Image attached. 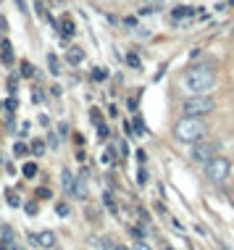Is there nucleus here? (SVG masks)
<instances>
[{"instance_id":"obj_1","label":"nucleus","mask_w":234,"mask_h":250,"mask_svg":"<svg viewBox=\"0 0 234 250\" xmlns=\"http://www.w3.org/2000/svg\"><path fill=\"white\" fill-rule=\"evenodd\" d=\"M216 85V74L211 66H192L184 74V87L192 89V95H208Z\"/></svg>"},{"instance_id":"obj_2","label":"nucleus","mask_w":234,"mask_h":250,"mask_svg":"<svg viewBox=\"0 0 234 250\" xmlns=\"http://www.w3.org/2000/svg\"><path fill=\"white\" fill-rule=\"evenodd\" d=\"M205 132H208V126H205L203 116H184L174 126V137L179 143H198V140L205 137Z\"/></svg>"},{"instance_id":"obj_3","label":"nucleus","mask_w":234,"mask_h":250,"mask_svg":"<svg viewBox=\"0 0 234 250\" xmlns=\"http://www.w3.org/2000/svg\"><path fill=\"white\" fill-rule=\"evenodd\" d=\"M213 108H216L213 98H208V95H192V98L184 100L181 111H184V116H205V113H211Z\"/></svg>"},{"instance_id":"obj_4","label":"nucleus","mask_w":234,"mask_h":250,"mask_svg":"<svg viewBox=\"0 0 234 250\" xmlns=\"http://www.w3.org/2000/svg\"><path fill=\"white\" fill-rule=\"evenodd\" d=\"M226 174H229V161H226V158H211V161L205 163V179L208 182L224 184Z\"/></svg>"},{"instance_id":"obj_5","label":"nucleus","mask_w":234,"mask_h":250,"mask_svg":"<svg viewBox=\"0 0 234 250\" xmlns=\"http://www.w3.org/2000/svg\"><path fill=\"white\" fill-rule=\"evenodd\" d=\"M195 147H192V161H198V163H208L211 158H216L213 153H216V147H213L211 143H192Z\"/></svg>"},{"instance_id":"obj_6","label":"nucleus","mask_w":234,"mask_h":250,"mask_svg":"<svg viewBox=\"0 0 234 250\" xmlns=\"http://www.w3.org/2000/svg\"><path fill=\"white\" fill-rule=\"evenodd\" d=\"M29 245H35V248H53L55 245V234L50 232V229H45V232H32L29 234Z\"/></svg>"},{"instance_id":"obj_7","label":"nucleus","mask_w":234,"mask_h":250,"mask_svg":"<svg viewBox=\"0 0 234 250\" xmlns=\"http://www.w3.org/2000/svg\"><path fill=\"white\" fill-rule=\"evenodd\" d=\"M163 8V0H145L140 8V14H155V11Z\"/></svg>"},{"instance_id":"obj_8","label":"nucleus","mask_w":234,"mask_h":250,"mask_svg":"<svg viewBox=\"0 0 234 250\" xmlns=\"http://www.w3.org/2000/svg\"><path fill=\"white\" fill-rule=\"evenodd\" d=\"M61 182H63V190H66L69 195H74V182H76V179H74L71 171H66V169L61 171Z\"/></svg>"},{"instance_id":"obj_9","label":"nucleus","mask_w":234,"mask_h":250,"mask_svg":"<svg viewBox=\"0 0 234 250\" xmlns=\"http://www.w3.org/2000/svg\"><path fill=\"white\" fill-rule=\"evenodd\" d=\"M66 61H69V63H74V66H76V63H82V61H84V50H82V48H69Z\"/></svg>"},{"instance_id":"obj_10","label":"nucleus","mask_w":234,"mask_h":250,"mask_svg":"<svg viewBox=\"0 0 234 250\" xmlns=\"http://www.w3.org/2000/svg\"><path fill=\"white\" fill-rule=\"evenodd\" d=\"M74 195L76 197H87V182H84V177H79L74 182Z\"/></svg>"},{"instance_id":"obj_11","label":"nucleus","mask_w":234,"mask_h":250,"mask_svg":"<svg viewBox=\"0 0 234 250\" xmlns=\"http://www.w3.org/2000/svg\"><path fill=\"white\" fill-rule=\"evenodd\" d=\"M5 200H8V206H14V208L21 206V197H18L14 190H8V192H5Z\"/></svg>"},{"instance_id":"obj_12","label":"nucleus","mask_w":234,"mask_h":250,"mask_svg":"<svg viewBox=\"0 0 234 250\" xmlns=\"http://www.w3.org/2000/svg\"><path fill=\"white\" fill-rule=\"evenodd\" d=\"M61 32H63L66 37L74 35V24H71V18H63V21H61Z\"/></svg>"},{"instance_id":"obj_13","label":"nucleus","mask_w":234,"mask_h":250,"mask_svg":"<svg viewBox=\"0 0 234 250\" xmlns=\"http://www.w3.org/2000/svg\"><path fill=\"white\" fill-rule=\"evenodd\" d=\"M27 153H29L27 145H24V143H16V147H14V156H16V158H24Z\"/></svg>"},{"instance_id":"obj_14","label":"nucleus","mask_w":234,"mask_h":250,"mask_svg":"<svg viewBox=\"0 0 234 250\" xmlns=\"http://www.w3.org/2000/svg\"><path fill=\"white\" fill-rule=\"evenodd\" d=\"M24 177H27V179H32V177H37V166L35 163H24Z\"/></svg>"},{"instance_id":"obj_15","label":"nucleus","mask_w":234,"mask_h":250,"mask_svg":"<svg viewBox=\"0 0 234 250\" xmlns=\"http://www.w3.org/2000/svg\"><path fill=\"white\" fill-rule=\"evenodd\" d=\"M90 245L92 248H116L110 240H90Z\"/></svg>"},{"instance_id":"obj_16","label":"nucleus","mask_w":234,"mask_h":250,"mask_svg":"<svg viewBox=\"0 0 234 250\" xmlns=\"http://www.w3.org/2000/svg\"><path fill=\"white\" fill-rule=\"evenodd\" d=\"M55 214L61 216V219H66V216H69V206H66V203H58V206H55Z\"/></svg>"},{"instance_id":"obj_17","label":"nucleus","mask_w":234,"mask_h":250,"mask_svg":"<svg viewBox=\"0 0 234 250\" xmlns=\"http://www.w3.org/2000/svg\"><path fill=\"white\" fill-rule=\"evenodd\" d=\"M32 153H35V156H42V153H45V143H40V140L32 143Z\"/></svg>"},{"instance_id":"obj_18","label":"nucleus","mask_w":234,"mask_h":250,"mask_svg":"<svg viewBox=\"0 0 234 250\" xmlns=\"http://www.w3.org/2000/svg\"><path fill=\"white\" fill-rule=\"evenodd\" d=\"M48 63H50V71H53V74L61 71V66H58V58H55V55H48Z\"/></svg>"},{"instance_id":"obj_19","label":"nucleus","mask_w":234,"mask_h":250,"mask_svg":"<svg viewBox=\"0 0 234 250\" xmlns=\"http://www.w3.org/2000/svg\"><path fill=\"white\" fill-rule=\"evenodd\" d=\"M184 16H192V8H177L174 11V18H184Z\"/></svg>"},{"instance_id":"obj_20","label":"nucleus","mask_w":234,"mask_h":250,"mask_svg":"<svg viewBox=\"0 0 234 250\" xmlns=\"http://www.w3.org/2000/svg\"><path fill=\"white\" fill-rule=\"evenodd\" d=\"M0 48H3V61H5V63H11V45H8V42H3Z\"/></svg>"},{"instance_id":"obj_21","label":"nucleus","mask_w":234,"mask_h":250,"mask_svg":"<svg viewBox=\"0 0 234 250\" xmlns=\"http://www.w3.org/2000/svg\"><path fill=\"white\" fill-rule=\"evenodd\" d=\"M21 74H24V76H32V74H35V69H32V63H29V61H24V63H21Z\"/></svg>"},{"instance_id":"obj_22","label":"nucleus","mask_w":234,"mask_h":250,"mask_svg":"<svg viewBox=\"0 0 234 250\" xmlns=\"http://www.w3.org/2000/svg\"><path fill=\"white\" fill-rule=\"evenodd\" d=\"M134 134H145V124H142V119H134Z\"/></svg>"},{"instance_id":"obj_23","label":"nucleus","mask_w":234,"mask_h":250,"mask_svg":"<svg viewBox=\"0 0 234 250\" xmlns=\"http://www.w3.org/2000/svg\"><path fill=\"white\" fill-rule=\"evenodd\" d=\"M126 63H129V66H134V69H140V58H137V55H126Z\"/></svg>"},{"instance_id":"obj_24","label":"nucleus","mask_w":234,"mask_h":250,"mask_svg":"<svg viewBox=\"0 0 234 250\" xmlns=\"http://www.w3.org/2000/svg\"><path fill=\"white\" fill-rule=\"evenodd\" d=\"M92 79H97V82L106 79V71H103V69H95V71H92Z\"/></svg>"},{"instance_id":"obj_25","label":"nucleus","mask_w":234,"mask_h":250,"mask_svg":"<svg viewBox=\"0 0 234 250\" xmlns=\"http://www.w3.org/2000/svg\"><path fill=\"white\" fill-rule=\"evenodd\" d=\"M97 134H100V137H103V140H106V137H108V126H103V124H97Z\"/></svg>"},{"instance_id":"obj_26","label":"nucleus","mask_w":234,"mask_h":250,"mask_svg":"<svg viewBox=\"0 0 234 250\" xmlns=\"http://www.w3.org/2000/svg\"><path fill=\"white\" fill-rule=\"evenodd\" d=\"M27 214H29V216L37 214V203H27Z\"/></svg>"}]
</instances>
